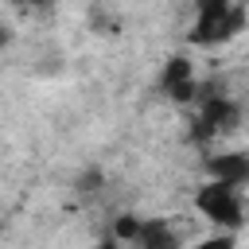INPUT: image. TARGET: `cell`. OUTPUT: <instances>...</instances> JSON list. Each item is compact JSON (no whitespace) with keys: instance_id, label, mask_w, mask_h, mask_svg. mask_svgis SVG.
Segmentation results:
<instances>
[{"instance_id":"cell-9","label":"cell","mask_w":249,"mask_h":249,"mask_svg":"<svg viewBox=\"0 0 249 249\" xmlns=\"http://www.w3.org/2000/svg\"><path fill=\"white\" fill-rule=\"evenodd\" d=\"M97 249H121V245H117L113 237H101V241H97Z\"/></svg>"},{"instance_id":"cell-4","label":"cell","mask_w":249,"mask_h":249,"mask_svg":"<svg viewBox=\"0 0 249 249\" xmlns=\"http://www.w3.org/2000/svg\"><path fill=\"white\" fill-rule=\"evenodd\" d=\"M206 171H210V179H218V183L245 187V183H249V156H245V152H218V156H206Z\"/></svg>"},{"instance_id":"cell-3","label":"cell","mask_w":249,"mask_h":249,"mask_svg":"<svg viewBox=\"0 0 249 249\" xmlns=\"http://www.w3.org/2000/svg\"><path fill=\"white\" fill-rule=\"evenodd\" d=\"M160 89H163L175 105H191V101H195L198 82H195V66H191V58H187V54H171V58L163 62Z\"/></svg>"},{"instance_id":"cell-2","label":"cell","mask_w":249,"mask_h":249,"mask_svg":"<svg viewBox=\"0 0 249 249\" xmlns=\"http://www.w3.org/2000/svg\"><path fill=\"white\" fill-rule=\"evenodd\" d=\"M195 210L214 222L218 230H230L237 233L245 226V206H241V187H230V183H218V179H206L195 195Z\"/></svg>"},{"instance_id":"cell-10","label":"cell","mask_w":249,"mask_h":249,"mask_svg":"<svg viewBox=\"0 0 249 249\" xmlns=\"http://www.w3.org/2000/svg\"><path fill=\"white\" fill-rule=\"evenodd\" d=\"M179 249H183V245H179Z\"/></svg>"},{"instance_id":"cell-8","label":"cell","mask_w":249,"mask_h":249,"mask_svg":"<svg viewBox=\"0 0 249 249\" xmlns=\"http://www.w3.org/2000/svg\"><path fill=\"white\" fill-rule=\"evenodd\" d=\"M8 43H12V27H8V23H0V47H8Z\"/></svg>"},{"instance_id":"cell-1","label":"cell","mask_w":249,"mask_h":249,"mask_svg":"<svg viewBox=\"0 0 249 249\" xmlns=\"http://www.w3.org/2000/svg\"><path fill=\"white\" fill-rule=\"evenodd\" d=\"M245 31V4L241 0H195V47H218Z\"/></svg>"},{"instance_id":"cell-6","label":"cell","mask_w":249,"mask_h":249,"mask_svg":"<svg viewBox=\"0 0 249 249\" xmlns=\"http://www.w3.org/2000/svg\"><path fill=\"white\" fill-rule=\"evenodd\" d=\"M195 249H237V233H230V230H218V233H210L206 241H198Z\"/></svg>"},{"instance_id":"cell-7","label":"cell","mask_w":249,"mask_h":249,"mask_svg":"<svg viewBox=\"0 0 249 249\" xmlns=\"http://www.w3.org/2000/svg\"><path fill=\"white\" fill-rule=\"evenodd\" d=\"M97 183H101V171H86L82 183H78V191H97Z\"/></svg>"},{"instance_id":"cell-5","label":"cell","mask_w":249,"mask_h":249,"mask_svg":"<svg viewBox=\"0 0 249 249\" xmlns=\"http://www.w3.org/2000/svg\"><path fill=\"white\" fill-rule=\"evenodd\" d=\"M136 230H140V218H136V214H121V218L113 222V233H109V237H113L117 245H132V241H136Z\"/></svg>"}]
</instances>
